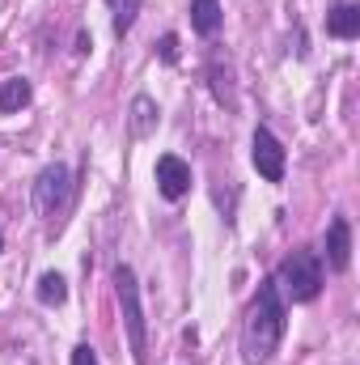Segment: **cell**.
Masks as SVG:
<instances>
[{
  "instance_id": "1",
  "label": "cell",
  "mask_w": 360,
  "mask_h": 365,
  "mask_svg": "<svg viewBox=\"0 0 360 365\" xmlns=\"http://www.w3.org/2000/svg\"><path fill=\"white\" fill-rule=\"evenodd\" d=\"M284 297L275 289V280H263L255 302L246 306L242 319V361L246 365H268L284 340Z\"/></svg>"
},
{
  "instance_id": "11",
  "label": "cell",
  "mask_w": 360,
  "mask_h": 365,
  "mask_svg": "<svg viewBox=\"0 0 360 365\" xmlns=\"http://www.w3.org/2000/svg\"><path fill=\"white\" fill-rule=\"evenodd\" d=\"M191 26L195 34L212 38L221 30V0H191Z\"/></svg>"
},
{
  "instance_id": "16",
  "label": "cell",
  "mask_w": 360,
  "mask_h": 365,
  "mask_svg": "<svg viewBox=\"0 0 360 365\" xmlns=\"http://www.w3.org/2000/svg\"><path fill=\"white\" fill-rule=\"evenodd\" d=\"M162 60H170V64L179 60V38H174V34H166V38H162Z\"/></svg>"
},
{
  "instance_id": "13",
  "label": "cell",
  "mask_w": 360,
  "mask_h": 365,
  "mask_svg": "<svg viewBox=\"0 0 360 365\" xmlns=\"http://www.w3.org/2000/svg\"><path fill=\"white\" fill-rule=\"evenodd\" d=\"M38 302L43 306H64L68 302V280L60 272H43V280H38Z\"/></svg>"
},
{
  "instance_id": "4",
  "label": "cell",
  "mask_w": 360,
  "mask_h": 365,
  "mask_svg": "<svg viewBox=\"0 0 360 365\" xmlns=\"http://www.w3.org/2000/svg\"><path fill=\"white\" fill-rule=\"evenodd\" d=\"M34 212L43 217V221H60L64 212H68V204H73V170L64 166V162H51L38 179H34Z\"/></svg>"
},
{
  "instance_id": "12",
  "label": "cell",
  "mask_w": 360,
  "mask_h": 365,
  "mask_svg": "<svg viewBox=\"0 0 360 365\" xmlns=\"http://www.w3.org/2000/svg\"><path fill=\"white\" fill-rule=\"evenodd\" d=\"M30 81L26 77H9V81H0V115H9V110H21L26 102H30Z\"/></svg>"
},
{
  "instance_id": "2",
  "label": "cell",
  "mask_w": 360,
  "mask_h": 365,
  "mask_svg": "<svg viewBox=\"0 0 360 365\" xmlns=\"http://www.w3.org/2000/svg\"><path fill=\"white\" fill-rule=\"evenodd\" d=\"M115 293H119V310H123V327L132 340V361H149V327H144V306H140V280L127 264L115 268Z\"/></svg>"
},
{
  "instance_id": "6",
  "label": "cell",
  "mask_w": 360,
  "mask_h": 365,
  "mask_svg": "<svg viewBox=\"0 0 360 365\" xmlns=\"http://www.w3.org/2000/svg\"><path fill=\"white\" fill-rule=\"evenodd\" d=\"M157 191L166 200H182L191 191V166L182 158H174V153H162L157 158Z\"/></svg>"
},
{
  "instance_id": "15",
  "label": "cell",
  "mask_w": 360,
  "mask_h": 365,
  "mask_svg": "<svg viewBox=\"0 0 360 365\" xmlns=\"http://www.w3.org/2000/svg\"><path fill=\"white\" fill-rule=\"evenodd\" d=\"M73 365H97V353H93L90 344H77L73 349Z\"/></svg>"
},
{
  "instance_id": "3",
  "label": "cell",
  "mask_w": 360,
  "mask_h": 365,
  "mask_svg": "<svg viewBox=\"0 0 360 365\" xmlns=\"http://www.w3.org/2000/svg\"><path fill=\"white\" fill-rule=\"evenodd\" d=\"M275 289L284 302H314L322 289V259L314 251H292L275 272Z\"/></svg>"
},
{
  "instance_id": "9",
  "label": "cell",
  "mask_w": 360,
  "mask_h": 365,
  "mask_svg": "<svg viewBox=\"0 0 360 365\" xmlns=\"http://www.w3.org/2000/svg\"><path fill=\"white\" fill-rule=\"evenodd\" d=\"M327 34H335V38H356L360 34V4L356 0H339V4L327 13Z\"/></svg>"
},
{
  "instance_id": "10",
  "label": "cell",
  "mask_w": 360,
  "mask_h": 365,
  "mask_svg": "<svg viewBox=\"0 0 360 365\" xmlns=\"http://www.w3.org/2000/svg\"><path fill=\"white\" fill-rule=\"evenodd\" d=\"M153 128H157V102L149 93H136L132 98V136L144 140V136H153Z\"/></svg>"
},
{
  "instance_id": "5",
  "label": "cell",
  "mask_w": 360,
  "mask_h": 365,
  "mask_svg": "<svg viewBox=\"0 0 360 365\" xmlns=\"http://www.w3.org/2000/svg\"><path fill=\"white\" fill-rule=\"evenodd\" d=\"M250 162H255V170H259L268 182L284 179V145L271 136L268 128L255 132V140H250Z\"/></svg>"
},
{
  "instance_id": "7",
  "label": "cell",
  "mask_w": 360,
  "mask_h": 365,
  "mask_svg": "<svg viewBox=\"0 0 360 365\" xmlns=\"http://www.w3.org/2000/svg\"><path fill=\"white\" fill-rule=\"evenodd\" d=\"M327 264L335 272H348V264H352V225H348V217H335L331 230H327Z\"/></svg>"
},
{
  "instance_id": "8",
  "label": "cell",
  "mask_w": 360,
  "mask_h": 365,
  "mask_svg": "<svg viewBox=\"0 0 360 365\" xmlns=\"http://www.w3.org/2000/svg\"><path fill=\"white\" fill-rule=\"evenodd\" d=\"M208 81H212V93L221 106H238V86H233V60L225 51H212L208 60Z\"/></svg>"
},
{
  "instance_id": "17",
  "label": "cell",
  "mask_w": 360,
  "mask_h": 365,
  "mask_svg": "<svg viewBox=\"0 0 360 365\" xmlns=\"http://www.w3.org/2000/svg\"><path fill=\"white\" fill-rule=\"evenodd\" d=\"M0 251H4V238H0Z\"/></svg>"
},
{
  "instance_id": "14",
  "label": "cell",
  "mask_w": 360,
  "mask_h": 365,
  "mask_svg": "<svg viewBox=\"0 0 360 365\" xmlns=\"http://www.w3.org/2000/svg\"><path fill=\"white\" fill-rule=\"evenodd\" d=\"M110 4V21H115V34H127L136 13H140V0H106Z\"/></svg>"
}]
</instances>
